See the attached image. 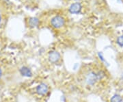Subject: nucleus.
Listing matches in <instances>:
<instances>
[{
    "label": "nucleus",
    "instance_id": "obj_5",
    "mask_svg": "<svg viewBox=\"0 0 123 102\" xmlns=\"http://www.w3.org/2000/svg\"><path fill=\"white\" fill-rule=\"evenodd\" d=\"M98 78H99L98 75H97L96 73H93V72H92V73H90L88 76V77H87L88 84L90 85L94 84Z\"/></svg>",
    "mask_w": 123,
    "mask_h": 102
},
{
    "label": "nucleus",
    "instance_id": "obj_12",
    "mask_svg": "<svg viewBox=\"0 0 123 102\" xmlns=\"http://www.w3.org/2000/svg\"><path fill=\"white\" fill-rule=\"evenodd\" d=\"M75 1H77L78 2V1H81V0H75Z\"/></svg>",
    "mask_w": 123,
    "mask_h": 102
},
{
    "label": "nucleus",
    "instance_id": "obj_4",
    "mask_svg": "<svg viewBox=\"0 0 123 102\" xmlns=\"http://www.w3.org/2000/svg\"><path fill=\"white\" fill-rule=\"evenodd\" d=\"M48 86L44 83L40 84L36 88V93L40 95H44L48 93Z\"/></svg>",
    "mask_w": 123,
    "mask_h": 102
},
{
    "label": "nucleus",
    "instance_id": "obj_1",
    "mask_svg": "<svg viewBox=\"0 0 123 102\" xmlns=\"http://www.w3.org/2000/svg\"><path fill=\"white\" fill-rule=\"evenodd\" d=\"M64 24H65V19L60 15H55L51 19V25L55 29L61 28L64 26Z\"/></svg>",
    "mask_w": 123,
    "mask_h": 102
},
{
    "label": "nucleus",
    "instance_id": "obj_10",
    "mask_svg": "<svg viewBox=\"0 0 123 102\" xmlns=\"http://www.w3.org/2000/svg\"><path fill=\"white\" fill-rule=\"evenodd\" d=\"M1 75H2V72H1V69H0V78H1Z\"/></svg>",
    "mask_w": 123,
    "mask_h": 102
},
{
    "label": "nucleus",
    "instance_id": "obj_2",
    "mask_svg": "<svg viewBox=\"0 0 123 102\" xmlns=\"http://www.w3.org/2000/svg\"><path fill=\"white\" fill-rule=\"evenodd\" d=\"M82 10V5L79 2H75L70 5L68 8V12L70 14H77L81 13Z\"/></svg>",
    "mask_w": 123,
    "mask_h": 102
},
{
    "label": "nucleus",
    "instance_id": "obj_11",
    "mask_svg": "<svg viewBox=\"0 0 123 102\" xmlns=\"http://www.w3.org/2000/svg\"><path fill=\"white\" fill-rule=\"evenodd\" d=\"M1 21V15H0V23Z\"/></svg>",
    "mask_w": 123,
    "mask_h": 102
},
{
    "label": "nucleus",
    "instance_id": "obj_8",
    "mask_svg": "<svg viewBox=\"0 0 123 102\" xmlns=\"http://www.w3.org/2000/svg\"><path fill=\"white\" fill-rule=\"evenodd\" d=\"M123 101V99L120 95H115L111 99V102H121Z\"/></svg>",
    "mask_w": 123,
    "mask_h": 102
},
{
    "label": "nucleus",
    "instance_id": "obj_7",
    "mask_svg": "<svg viewBox=\"0 0 123 102\" xmlns=\"http://www.w3.org/2000/svg\"><path fill=\"white\" fill-rule=\"evenodd\" d=\"M40 23L39 19L37 17H31L29 20V26L31 27H36Z\"/></svg>",
    "mask_w": 123,
    "mask_h": 102
},
{
    "label": "nucleus",
    "instance_id": "obj_13",
    "mask_svg": "<svg viewBox=\"0 0 123 102\" xmlns=\"http://www.w3.org/2000/svg\"></svg>",
    "mask_w": 123,
    "mask_h": 102
},
{
    "label": "nucleus",
    "instance_id": "obj_9",
    "mask_svg": "<svg viewBox=\"0 0 123 102\" xmlns=\"http://www.w3.org/2000/svg\"><path fill=\"white\" fill-rule=\"evenodd\" d=\"M117 44L120 47H123V35L120 36L117 38Z\"/></svg>",
    "mask_w": 123,
    "mask_h": 102
},
{
    "label": "nucleus",
    "instance_id": "obj_3",
    "mask_svg": "<svg viewBox=\"0 0 123 102\" xmlns=\"http://www.w3.org/2000/svg\"><path fill=\"white\" fill-rule=\"evenodd\" d=\"M60 59V54L56 51H51L49 53V60L51 63H56Z\"/></svg>",
    "mask_w": 123,
    "mask_h": 102
},
{
    "label": "nucleus",
    "instance_id": "obj_6",
    "mask_svg": "<svg viewBox=\"0 0 123 102\" xmlns=\"http://www.w3.org/2000/svg\"><path fill=\"white\" fill-rule=\"evenodd\" d=\"M20 73L23 76H25V77H31L32 76V73L30 69L26 67H23L22 68H21Z\"/></svg>",
    "mask_w": 123,
    "mask_h": 102
}]
</instances>
